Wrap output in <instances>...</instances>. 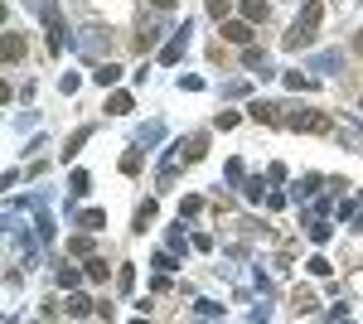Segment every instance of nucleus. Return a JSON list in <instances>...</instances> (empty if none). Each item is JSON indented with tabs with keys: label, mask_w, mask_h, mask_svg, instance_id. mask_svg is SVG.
<instances>
[{
	"label": "nucleus",
	"mask_w": 363,
	"mask_h": 324,
	"mask_svg": "<svg viewBox=\"0 0 363 324\" xmlns=\"http://www.w3.org/2000/svg\"><path fill=\"white\" fill-rule=\"evenodd\" d=\"M320 20H325V0H306V5H301V15L291 20V29H286V39H281V44H286L291 54H296V49H310Z\"/></svg>",
	"instance_id": "f257e3e1"
},
{
	"label": "nucleus",
	"mask_w": 363,
	"mask_h": 324,
	"mask_svg": "<svg viewBox=\"0 0 363 324\" xmlns=\"http://www.w3.org/2000/svg\"><path fill=\"white\" fill-rule=\"evenodd\" d=\"M291 131H306V135H330V116L325 111H310V107H301V111H286L281 116Z\"/></svg>",
	"instance_id": "f03ea898"
},
{
	"label": "nucleus",
	"mask_w": 363,
	"mask_h": 324,
	"mask_svg": "<svg viewBox=\"0 0 363 324\" xmlns=\"http://www.w3.org/2000/svg\"><path fill=\"white\" fill-rule=\"evenodd\" d=\"M78 49H83L87 58H97V63H107V54H112V29L87 25V29H83V39H78Z\"/></svg>",
	"instance_id": "7ed1b4c3"
},
{
	"label": "nucleus",
	"mask_w": 363,
	"mask_h": 324,
	"mask_svg": "<svg viewBox=\"0 0 363 324\" xmlns=\"http://www.w3.org/2000/svg\"><path fill=\"white\" fill-rule=\"evenodd\" d=\"M184 49H189V20H184V29H174V39H169V44H160V63H179Z\"/></svg>",
	"instance_id": "20e7f679"
},
{
	"label": "nucleus",
	"mask_w": 363,
	"mask_h": 324,
	"mask_svg": "<svg viewBox=\"0 0 363 324\" xmlns=\"http://www.w3.org/2000/svg\"><path fill=\"white\" fill-rule=\"evenodd\" d=\"M160 34H165V25H160V20H145V25H140V34H136V49H140V54L160 49Z\"/></svg>",
	"instance_id": "39448f33"
},
{
	"label": "nucleus",
	"mask_w": 363,
	"mask_h": 324,
	"mask_svg": "<svg viewBox=\"0 0 363 324\" xmlns=\"http://www.w3.org/2000/svg\"><path fill=\"white\" fill-rule=\"evenodd\" d=\"M242 68H252V73H262V78H272V58H267V49H257V44H247V49H242Z\"/></svg>",
	"instance_id": "423d86ee"
},
{
	"label": "nucleus",
	"mask_w": 363,
	"mask_h": 324,
	"mask_svg": "<svg viewBox=\"0 0 363 324\" xmlns=\"http://www.w3.org/2000/svg\"><path fill=\"white\" fill-rule=\"evenodd\" d=\"M223 39H228V44H238V49H247V44H252V20H228Z\"/></svg>",
	"instance_id": "0eeeda50"
},
{
	"label": "nucleus",
	"mask_w": 363,
	"mask_h": 324,
	"mask_svg": "<svg viewBox=\"0 0 363 324\" xmlns=\"http://www.w3.org/2000/svg\"><path fill=\"white\" fill-rule=\"evenodd\" d=\"M0 54H5V63H20V58H25V34L5 29V44H0Z\"/></svg>",
	"instance_id": "6e6552de"
},
{
	"label": "nucleus",
	"mask_w": 363,
	"mask_h": 324,
	"mask_svg": "<svg viewBox=\"0 0 363 324\" xmlns=\"http://www.w3.org/2000/svg\"><path fill=\"white\" fill-rule=\"evenodd\" d=\"M92 82H97V87H116V82H121V68H116L112 58H107V63H97V73H92Z\"/></svg>",
	"instance_id": "1a4fd4ad"
},
{
	"label": "nucleus",
	"mask_w": 363,
	"mask_h": 324,
	"mask_svg": "<svg viewBox=\"0 0 363 324\" xmlns=\"http://www.w3.org/2000/svg\"><path fill=\"white\" fill-rule=\"evenodd\" d=\"M78 228H83V233H102V228H107V213H102V208H83V213H78Z\"/></svg>",
	"instance_id": "9d476101"
},
{
	"label": "nucleus",
	"mask_w": 363,
	"mask_h": 324,
	"mask_svg": "<svg viewBox=\"0 0 363 324\" xmlns=\"http://www.w3.org/2000/svg\"><path fill=\"white\" fill-rule=\"evenodd\" d=\"M247 116H252V121H281V107H272V102H262V97H257V102L247 107Z\"/></svg>",
	"instance_id": "9b49d317"
},
{
	"label": "nucleus",
	"mask_w": 363,
	"mask_h": 324,
	"mask_svg": "<svg viewBox=\"0 0 363 324\" xmlns=\"http://www.w3.org/2000/svg\"><path fill=\"white\" fill-rule=\"evenodd\" d=\"M155 213H160V208H155V199H145V203L136 208V233H145V228L155 223Z\"/></svg>",
	"instance_id": "f8f14e48"
},
{
	"label": "nucleus",
	"mask_w": 363,
	"mask_h": 324,
	"mask_svg": "<svg viewBox=\"0 0 363 324\" xmlns=\"http://www.w3.org/2000/svg\"><path fill=\"white\" fill-rule=\"evenodd\" d=\"M242 20L262 25V20H267V0H242Z\"/></svg>",
	"instance_id": "ddd939ff"
},
{
	"label": "nucleus",
	"mask_w": 363,
	"mask_h": 324,
	"mask_svg": "<svg viewBox=\"0 0 363 324\" xmlns=\"http://www.w3.org/2000/svg\"><path fill=\"white\" fill-rule=\"evenodd\" d=\"M78 281H87V271H78V267H58V286H63V291H73Z\"/></svg>",
	"instance_id": "4468645a"
},
{
	"label": "nucleus",
	"mask_w": 363,
	"mask_h": 324,
	"mask_svg": "<svg viewBox=\"0 0 363 324\" xmlns=\"http://www.w3.org/2000/svg\"><path fill=\"white\" fill-rule=\"evenodd\" d=\"M87 281H107V271H112V267H107V257H87Z\"/></svg>",
	"instance_id": "2eb2a0df"
},
{
	"label": "nucleus",
	"mask_w": 363,
	"mask_h": 324,
	"mask_svg": "<svg viewBox=\"0 0 363 324\" xmlns=\"http://www.w3.org/2000/svg\"><path fill=\"white\" fill-rule=\"evenodd\" d=\"M160 135H165V126H160V121H150V126H140V131H136V145H155Z\"/></svg>",
	"instance_id": "dca6fc26"
},
{
	"label": "nucleus",
	"mask_w": 363,
	"mask_h": 324,
	"mask_svg": "<svg viewBox=\"0 0 363 324\" xmlns=\"http://www.w3.org/2000/svg\"><path fill=\"white\" fill-rule=\"evenodd\" d=\"M107 111H112V116H126V111H131V92H112V97H107Z\"/></svg>",
	"instance_id": "f3484780"
},
{
	"label": "nucleus",
	"mask_w": 363,
	"mask_h": 324,
	"mask_svg": "<svg viewBox=\"0 0 363 324\" xmlns=\"http://www.w3.org/2000/svg\"><path fill=\"white\" fill-rule=\"evenodd\" d=\"M335 68H344V54H320L315 58V73H335Z\"/></svg>",
	"instance_id": "a211bd4d"
},
{
	"label": "nucleus",
	"mask_w": 363,
	"mask_h": 324,
	"mask_svg": "<svg viewBox=\"0 0 363 324\" xmlns=\"http://www.w3.org/2000/svg\"><path fill=\"white\" fill-rule=\"evenodd\" d=\"M87 135H92V126H78V131L68 135V150H63V160H68V155H78V145H87Z\"/></svg>",
	"instance_id": "6ab92c4d"
},
{
	"label": "nucleus",
	"mask_w": 363,
	"mask_h": 324,
	"mask_svg": "<svg viewBox=\"0 0 363 324\" xmlns=\"http://www.w3.org/2000/svg\"><path fill=\"white\" fill-rule=\"evenodd\" d=\"M68 184H73V199H83V194L92 189V174H87V169H73V179H68Z\"/></svg>",
	"instance_id": "aec40b11"
},
{
	"label": "nucleus",
	"mask_w": 363,
	"mask_h": 324,
	"mask_svg": "<svg viewBox=\"0 0 363 324\" xmlns=\"http://www.w3.org/2000/svg\"><path fill=\"white\" fill-rule=\"evenodd\" d=\"M34 238H39V242H54V223H49V213L34 218Z\"/></svg>",
	"instance_id": "412c9836"
},
{
	"label": "nucleus",
	"mask_w": 363,
	"mask_h": 324,
	"mask_svg": "<svg viewBox=\"0 0 363 324\" xmlns=\"http://www.w3.org/2000/svg\"><path fill=\"white\" fill-rule=\"evenodd\" d=\"M92 310H97V305H92L87 296H73V300H68V315H92Z\"/></svg>",
	"instance_id": "4be33fe9"
},
{
	"label": "nucleus",
	"mask_w": 363,
	"mask_h": 324,
	"mask_svg": "<svg viewBox=\"0 0 363 324\" xmlns=\"http://www.w3.org/2000/svg\"><path fill=\"white\" fill-rule=\"evenodd\" d=\"M286 87H291V92H310L315 82H310L306 73H286Z\"/></svg>",
	"instance_id": "5701e85b"
},
{
	"label": "nucleus",
	"mask_w": 363,
	"mask_h": 324,
	"mask_svg": "<svg viewBox=\"0 0 363 324\" xmlns=\"http://www.w3.org/2000/svg\"><path fill=\"white\" fill-rule=\"evenodd\" d=\"M242 194H247L252 203H262V194H267V184H262V179H242Z\"/></svg>",
	"instance_id": "b1692460"
},
{
	"label": "nucleus",
	"mask_w": 363,
	"mask_h": 324,
	"mask_svg": "<svg viewBox=\"0 0 363 324\" xmlns=\"http://www.w3.org/2000/svg\"><path fill=\"white\" fill-rule=\"evenodd\" d=\"M339 140L354 145V150H363V131H354V126H339Z\"/></svg>",
	"instance_id": "393cba45"
},
{
	"label": "nucleus",
	"mask_w": 363,
	"mask_h": 324,
	"mask_svg": "<svg viewBox=\"0 0 363 324\" xmlns=\"http://www.w3.org/2000/svg\"><path fill=\"white\" fill-rule=\"evenodd\" d=\"M310 242H315V247L330 242V223H310Z\"/></svg>",
	"instance_id": "a878e982"
},
{
	"label": "nucleus",
	"mask_w": 363,
	"mask_h": 324,
	"mask_svg": "<svg viewBox=\"0 0 363 324\" xmlns=\"http://www.w3.org/2000/svg\"><path fill=\"white\" fill-rule=\"evenodd\" d=\"M203 145H208V140H203V135H194V140L184 145V160H203Z\"/></svg>",
	"instance_id": "bb28decb"
},
{
	"label": "nucleus",
	"mask_w": 363,
	"mask_h": 324,
	"mask_svg": "<svg viewBox=\"0 0 363 324\" xmlns=\"http://www.w3.org/2000/svg\"><path fill=\"white\" fill-rule=\"evenodd\" d=\"M199 315H203V320H218L223 305H218V300H199Z\"/></svg>",
	"instance_id": "cd10ccee"
},
{
	"label": "nucleus",
	"mask_w": 363,
	"mask_h": 324,
	"mask_svg": "<svg viewBox=\"0 0 363 324\" xmlns=\"http://www.w3.org/2000/svg\"><path fill=\"white\" fill-rule=\"evenodd\" d=\"M199 208H203V199H199V194H189V199H184V203H179V218H194Z\"/></svg>",
	"instance_id": "c85d7f7f"
},
{
	"label": "nucleus",
	"mask_w": 363,
	"mask_h": 324,
	"mask_svg": "<svg viewBox=\"0 0 363 324\" xmlns=\"http://www.w3.org/2000/svg\"><path fill=\"white\" fill-rule=\"evenodd\" d=\"M68 252H78V257H92V238H68Z\"/></svg>",
	"instance_id": "c756f323"
},
{
	"label": "nucleus",
	"mask_w": 363,
	"mask_h": 324,
	"mask_svg": "<svg viewBox=\"0 0 363 324\" xmlns=\"http://www.w3.org/2000/svg\"><path fill=\"white\" fill-rule=\"evenodd\" d=\"M213 126H218V131H233V126H238V111H218Z\"/></svg>",
	"instance_id": "7c9ffc66"
},
{
	"label": "nucleus",
	"mask_w": 363,
	"mask_h": 324,
	"mask_svg": "<svg viewBox=\"0 0 363 324\" xmlns=\"http://www.w3.org/2000/svg\"><path fill=\"white\" fill-rule=\"evenodd\" d=\"M320 189V179H315V174H310V179H301V184H296V199H310V194Z\"/></svg>",
	"instance_id": "2f4dec72"
},
{
	"label": "nucleus",
	"mask_w": 363,
	"mask_h": 324,
	"mask_svg": "<svg viewBox=\"0 0 363 324\" xmlns=\"http://www.w3.org/2000/svg\"><path fill=\"white\" fill-rule=\"evenodd\" d=\"M116 286H121V291H131V286H136V271L121 267V271H116Z\"/></svg>",
	"instance_id": "473e14b6"
},
{
	"label": "nucleus",
	"mask_w": 363,
	"mask_h": 324,
	"mask_svg": "<svg viewBox=\"0 0 363 324\" xmlns=\"http://www.w3.org/2000/svg\"><path fill=\"white\" fill-rule=\"evenodd\" d=\"M306 267H310V271H315V276H330V271H335V267H330V262H325V257H310Z\"/></svg>",
	"instance_id": "72a5a7b5"
},
{
	"label": "nucleus",
	"mask_w": 363,
	"mask_h": 324,
	"mask_svg": "<svg viewBox=\"0 0 363 324\" xmlns=\"http://www.w3.org/2000/svg\"><path fill=\"white\" fill-rule=\"evenodd\" d=\"M155 271H174V252H155Z\"/></svg>",
	"instance_id": "f704fd0d"
},
{
	"label": "nucleus",
	"mask_w": 363,
	"mask_h": 324,
	"mask_svg": "<svg viewBox=\"0 0 363 324\" xmlns=\"http://www.w3.org/2000/svg\"><path fill=\"white\" fill-rule=\"evenodd\" d=\"M58 87H63V92L73 97V92H78V73H63V78H58Z\"/></svg>",
	"instance_id": "c9c22d12"
},
{
	"label": "nucleus",
	"mask_w": 363,
	"mask_h": 324,
	"mask_svg": "<svg viewBox=\"0 0 363 324\" xmlns=\"http://www.w3.org/2000/svg\"><path fill=\"white\" fill-rule=\"evenodd\" d=\"M121 169H126V174H136V169H140V150H131V155L121 160Z\"/></svg>",
	"instance_id": "e433bc0d"
},
{
	"label": "nucleus",
	"mask_w": 363,
	"mask_h": 324,
	"mask_svg": "<svg viewBox=\"0 0 363 324\" xmlns=\"http://www.w3.org/2000/svg\"><path fill=\"white\" fill-rule=\"evenodd\" d=\"M296 310H301V315H310V310H315V296H306V291H301V296H296Z\"/></svg>",
	"instance_id": "4c0bfd02"
},
{
	"label": "nucleus",
	"mask_w": 363,
	"mask_h": 324,
	"mask_svg": "<svg viewBox=\"0 0 363 324\" xmlns=\"http://www.w3.org/2000/svg\"><path fill=\"white\" fill-rule=\"evenodd\" d=\"M208 15H213V20H223V15H228V0H208Z\"/></svg>",
	"instance_id": "58836bf2"
},
{
	"label": "nucleus",
	"mask_w": 363,
	"mask_h": 324,
	"mask_svg": "<svg viewBox=\"0 0 363 324\" xmlns=\"http://www.w3.org/2000/svg\"><path fill=\"white\" fill-rule=\"evenodd\" d=\"M150 5H155V10H174V0H150Z\"/></svg>",
	"instance_id": "ea45409f"
},
{
	"label": "nucleus",
	"mask_w": 363,
	"mask_h": 324,
	"mask_svg": "<svg viewBox=\"0 0 363 324\" xmlns=\"http://www.w3.org/2000/svg\"><path fill=\"white\" fill-rule=\"evenodd\" d=\"M359 111H363V102H359Z\"/></svg>",
	"instance_id": "a19ab883"
}]
</instances>
